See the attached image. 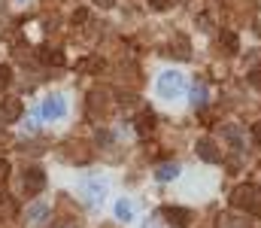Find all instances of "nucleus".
Here are the masks:
<instances>
[{
    "label": "nucleus",
    "instance_id": "f257e3e1",
    "mask_svg": "<svg viewBox=\"0 0 261 228\" xmlns=\"http://www.w3.org/2000/svg\"><path fill=\"white\" fill-rule=\"evenodd\" d=\"M231 207L240 210V213H246V216H261V189L249 186V183L237 186L231 192Z\"/></svg>",
    "mask_w": 261,
    "mask_h": 228
},
{
    "label": "nucleus",
    "instance_id": "f03ea898",
    "mask_svg": "<svg viewBox=\"0 0 261 228\" xmlns=\"http://www.w3.org/2000/svg\"><path fill=\"white\" fill-rule=\"evenodd\" d=\"M158 94H161L164 100H176V97H182V94H186V79H182V73L167 70V73L158 76Z\"/></svg>",
    "mask_w": 261,
    "mask_h": 228
},
{
    "label": "nucleus",
    "instance_id": "7ed1b4c3",
    "mask_svg": "<svg viewBox=\"0 0 261 228\" xmlns=\"http://www.w3.org/2000/svg\"><path fill=\"white\" fill-rule=\"evenodd\" d=\"M21 113H24L21 97H3V104H0V119H3V125L18 122V119H21Z\"/></svg>",
    "mask_w": 261,
    "mask_h": 228
},
{
    "label": "nucleus",
    "instance_id": "20e7f679",
    "mask_svg": "<svg viewBox=\"0 0 261 228\" xmlns=\"http://www.w3.org/2000/svg\"><path fill=\"white\" fill-rule=\"evenodd\" d=\"M161 216L173 228H189L192 225V210L189 207H161Z\"/></svg>",
    "mask_w": 261,
    "mask_h": 228
},
{
    "label": "nucleus",
    "instance_id": "39448f33",
    "mask_svg": "<svg viewBox=\"0 0 261 228\" xmlns=\"http://www.w3.org/2000/svg\"><path fill=\"white\" fill-rule=\"evenodd\" d=\"M82 195H85V201H88V204H100V201H103V195H107V183H103V180H97V176H88V180L82 183Z\"/></svg>",
    "mask_w": 261,
    "mask_h": 228
},
{
    "label": "nucleus",
    "instance_id": "423d86ee",
    "mask_svg": "<svg viewBox=\"0 0 261 228\" xmlns=\"http://www.w3.org/2000/svg\"><path fill=\"white\" fill-rule=\"evenodd\" d=\"M46 189V173L40 167H28L24 170V192L28 195H40Z\"/></svg>",
    "mask_w": 261,
    "mask_h": 228
},
{
    "label": "nucleus",
    "instance_id": "0eeeda50",
    "mask_svg": "<svg viewBox=\"0 0 261 228\" xmlns=\"http://www.w3.org/2000/svg\"><path fill=\"white\" fill-rule=\"evenodd\" d=\"M43 116H46V119H64L67 116V100L61 94L46 97V100H43Z\"/></svg>",
    "mask_w": 261,
    "mask_h": 228
},
{
    "label": "nucleus",
    "instance_id": "6e6552de",
    "mask_svg": "<svg viewBox=\"0 0 261 228\" xmlns=\"http://www.w3.org/2000/svg\"><path fill=\"white\" fill-rule=\"evenodd\" d=\"M195 152H197V158H200V161H206V164L222 161V152H219V146H216L213 140H197Z\"/></svg>",
    "mask_w": 261,
    "mask_h": 228
},
{
    "label": "nucleus",
    "instance_id": "1a4fd4ad",
    "mask_svg": "<svg viewBox=\"0 0 261 228\" xmlns=\"http://www.w3.org/2000/svg\"><path fill=\"white\" fill-rule=\"evenodd\" d=\"M103 67H107V61H103V58H97V55H88V58L76 61V70H79V73H100Z\"/></svg>",
    "mask_w": 261,
    "mask_h": 228
},
{
    "label": "nucleus",
    "instance_id": "9d476101",
    "mask_svg": "<svg viewBox=\"0 0 261 228\" xmlns=\"http://www.w3.org/2000/svg\"><path fill=\"white\" fill-rule=\"evenodd\" d=\"M152 131H155V113H152V110H143V113L137 116V134L146 137V134H152Z\"/></svg>",
    "mask_w": 261,
    "mask_h": 228
},
{
    "label": "nucleus",
    "instance_id": "9b49d317",
    "mask_svg": "<svg viewBox=\"0 0 261 228\" xmlns=\"http://www.w3.org/2000/svg\"><path fill=\"white\" fill-rule=\"evenodd\" d=\"M219 43L225 46V52H228V55H237V52H240V40H237V34H234V31H222Z\"/></svg>",
    "mask_w": 261,
    "mask_h": 228
},
{
    "label": "nucleus",
    "instance_id": "f8f14e48",
    "mask_svg": "<svg viewBox=\"0 0 261 228\" xmlns=\"http://www.w3.org/2000/svg\"><path fill=\"white\" fill-rule=\"evenodd\" d=\"M176 176H179V164H173V161H167V164H161V167L155 170V180H161V183L176 180Z\"/></svg>",
    "mask_w": 261,
    "mask_h": 228
},
{
    "label": "nucleus",
    "instance_id": "ddd939ff",
    "mask_svg": "<svg viewBox=\"0 0 261 228\" xmlns=\"http://www.w3.org/2000/svg\"><path fill=\"white\" fill-rule=\"evenodd\" d=\"M103 97H107L103 91H91V94H88V116H97V110L103 113V107H107Z\"/></svg>",
    "mask_w": 261,
    "mask_h": 228
},
{
    "label": "nucleus",
    "instance_id": "4468645a",
    "mask_svg": "<svg viewBox=\"0 0 261 228\" xmlns=\"http://www.w3.org/2000/svg\"><path fill=\"white\" fill-rule=\"evenodd\" d=\"M46 216H49V207H46V204H31L28 219H31L34 225H43V222H46Z\"/></svg>",
    "mask_w": 261,
    "mask_h": 228
},
{
    "label": "nucleus",
    "instance_id": "2eb2a0df",
    "mask_svg": "<svg viewBox=\"0 0 261 228\" xmlns=\"http://www.w3.org/2000/svg\"><path fill=\"white\" fill-rule=\"evenodd\" d=\"M40 58H43V64H64V52L61 49H40Z\"/></svg>",
    "mask_w": 261,
    "mask_h": 228
},
{
    "label": "nucleus",
    "instance_id": "dca6fc26",
    "mask_svg": "<svg viewBox=\"0 0 261 228\" xmlns=\"http://www.w3.org/2000/svg\"><path fill=\"white\" fill-rule=\"evenodd\" d=\"M116 219H122V222H130L134 219V204L130 201H116Z\"/></svg>",
    "mask_w": 261,
    "mask_h": 228
},
{
    "label": "nucleus",
    "instance_id": "f3484780",
    "mask_svg": "<svg viewBox=\"0 0 261 228\" xmlns=\"http://www.w3.org/2000/svg\"><path fill=\"white\" fill-rule=\"evenodd\" d=\"M216 228H249L246 219H237V216H219Z\"/></svg>",
    "mask_w": 261,
    "mask_h": 228
},
{
    "label": "nucleus",
    "instance_id": "a211bd4d",
    "mask_svg": "<svg viewBox=\"0 0 261 228\" xmlns=\"http://www.w3.org/2000/svg\"><path fill=\"white\" fill-rule=\"evenodd\" d=\"M170 55H176V58H182V61L192 58V52H189V40H186V37H176V49L170 46Z\"/></svg>",
    "mask_w": 261,
    "mask_h": 228
},
{
    "label": "nucleus",
    "instance_id": "6ab92c4d",
    "mask_svg": "<svg viewBox=\"0 0 261 228\" xmlns=\"http://www.w3.org/2000/svg\"><path fill=\"white\" fill-rule=\"evenodd\" d=\"M9 82H12V70H9L6 64H0V91H3Z\"/></svg>",
    "mask_w": 261,
    "mask_h": 228
},
{
    "label": "nucleus",
    "instance_id": "aec40b11",
    "mask_svg": "<svg viewBox=\"0 0 261 228\" xmlns=\"http://www.w3.org/2000/svg\"><path fill=\"white\" fill-rule=\"evenodd\" d=\"M225 137H228V140L240 149V131H237V128H225Z\"/></svg>",
    "mask_w": 261,
    "mask_h": 228
},
{
    "label": "nucleus",
    "instance_id": "412c9836",
    "mask_svg": "<svg viewBox=\"0 0 261 228\" xmlns=\"http://www.w3.org/2000/svg\"><path fill=\"white\" fill-rule=\"evenodd\" d=\"M149 6H152V9H158V12H164V9H170V6H173V0H149Z\"/></svg>",
    "mask_w": 261,
    "mask_h": 228
},
{
    "label": "nucleus",
    "instance_id": "4be33fe9",
    "mask_svg": "<svg viewBox=\"0 0 261 228\" xmlns=\"http://www.w3.org/2000/svg\"><path fill=\"white\" fill-rule=\"evenodd\" d=\"M52 228H79V222H76V219H70V216H64V219H58Z\"/></svg>",
    "mask_w": 261,
    "mask_h": 228
},
{
    "label": "nucleus",
    "instance_id": "5701e85b",
    "mask_svg": "<svg viewBox=\"0 0 261 228\" xmlns=\"http://www.w3.org/2000/svg\"><path fill=\"white\" fill-rule=\"evenodd\" d=\"M249 82H252L255 88H261V67H255V70L249 73Z\"/></svg>",
    "mask_w": 261,
    "mask_h": 228
},
{
    "label": "nucleus",
    "instance_id": "b1692460",
    "mask_svg": "<svg viewBox=\"0 0 261 228\" xmlns=\"http://www.w3.org/2000/svg\"><path fill=\"white\" fill-rule=\"evenodd\" d=\"M85 18H88V12H85V9H76V12H73V24H82Z\"/></svg>",
    "mask_w": 261,
    "mask_h": 228
},
{
    "label": "nucleus",
    "instance_id": "393cba45",
    "mask_svg": "<svg viewBox=\"0 0 261 228\" xmlns=\"http://www.w3.org/2000/svg\"><path fill=\"white\" fill-rule=\"evenodd\" d=\"M252 140H255V146H261V122L252 125Z\"/></svg>",
    "mask_w": 261,
    "mask_h": 228
},
{
    "label": "nucleus",
    "instance_id": "a878e982",
    "mask_svg": "<svg viewBox=\"0 0 261 228\" xmlns=\"http://www.w3.org/2000/svg\"><path fill=\"white\" fill-rule=\"evenodd\" d=\"M6 173H9V164H6V161H3V158H0V183H3V180H6Z\"/></svg>",
    "mask_w": 261,
    "mask_h": 228
},
{
    "label": "nucleus",
    "instance_id": "bb28decb",
    "mask_svg": "<svg viewBox=\"0 0 261 228\" xmlns=\"http://www.w3.org/2000/svg\"><path fill=\"white\" fill-rule=\"evenodd\" d=\"M94 3H97V6H103V9H110V6H113L116 0H94Z\"/></svg>",
    "mask_w": 261,
    "mask_h": 228
},
{
    "label": "nucleus",
    "instance_id": "cd10ccee",
    "mask_svg": "<svg viewBox=\"0 0 261 228\" xmlns=\"http://www.w3.org/2000/svg\"><path fill=\"white\" fill-rule=\"evenodd\" d=\"M18 3H28V0H18Z\"/></svg>",
    "mask_w": 261,
    "mask_h": 228
}]
</instances>
